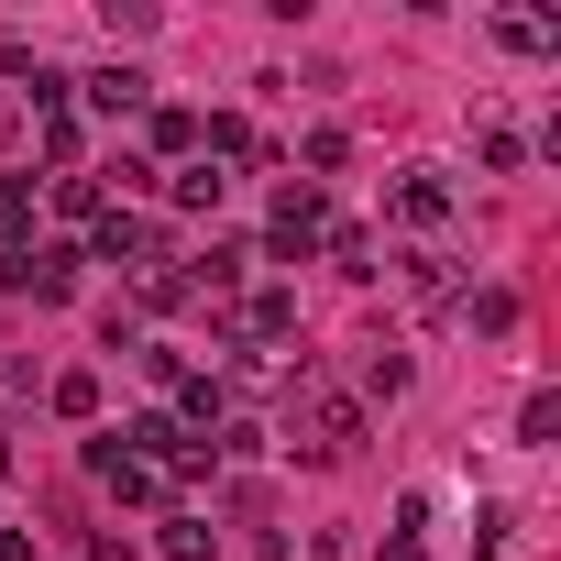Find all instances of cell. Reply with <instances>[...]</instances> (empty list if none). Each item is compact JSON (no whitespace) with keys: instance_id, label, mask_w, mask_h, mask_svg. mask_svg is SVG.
I'll return each instance as SVG.
<instances>
[{"instance_id":"obj_1","label":"cell","mask_w":561,"mask_h":561,"mask_svg":"<svg viewBox=\"0 0 561 561\" xmlns=\"http://www.w3.org/2000/svg\"><path fill=\"white\" fill-rule=\"evenodd\" d=\"M287 451L298 462H353L364 451V397H342L331 375H298L287 386Z\"/></svg>"},{"instance_id":"obj_20","label":"cell","mask_w":561,"mask_h":561,"mask_svg":"<svg viewBox=\"0 0 561 561\" xmlns=\"http://www.w3.org/2000/svg\"><path fill=\"white\" fill-rule=\"evenodd\" d=\"M45 154H56V176H78V111H45Z\"/></svg>"},{"instance_id":"obj_2","label":"cell","mask_w":561,"mask_h":561,"mask_svg":"<svg viewBox=\"0 0 561 561\" xmlns=\"http://www.w3.org/2000/svg\"><path fill=\"white\" fill-rule=\"evenodd\" d=\"M220 342H231V353H287V342H298V298H287V287H242V298L220 309Z\"/></svg>"},{"instance_id":"obj_5","label":"cell","mask_w":561,"mask_h":561,"mask_svg":"<svg viewBox=\"0 0 561 561\" xmlns=\"http://www.w3.org/2000/svg\"><path fill=\"white\" fill-rule=\"evenodd\" d=\"M122 451H133V462H154L165 484L209 462V440H198V430H176V419H133V430H122Z\"/></svg>"},{"instance_id":"obj_7","label":"cell","mask_w":561,"mask_h":561,"mask_svg":"<svg viewBox=\"0 0 561 561\" xmlns=\"http://www.w3.org/2000/svg\"><path fill=\"white\" fill-rule=\"evenodd\" d=\"M89 473H100L122 506H154V495H165V473H154V462H133V451H122V430H111V440H89Z\"/></svg>"},{"instance_id":"obj_19","label":"cell","mask_w":561,"mask_h":561,"mask_svg":"<svg viewBox=\"0 0 561 561\" xmlns=\"http://www.w3.org/2000/svg\"><path fill=\"white\" fill-rule=\"evenodd\" d=\"M154 550H165V561H209V517H165Z\"/></svg>"},{"instance_id":"obj_4","label":"cell","mask_w":561,"mask_h":561,"mask_svg":"<svg viewBox=\"0 0 561 561\" xmlns=\"http://www.w3.org/2000/svg\"><path fill=\"white\" fill-rule=\"evenodd\" d=\"M0 287H12V298H34V309H67V298H78V253H67V242L0 253Z\"/></svg>"},{"instance_id":"obj_8","label":"cell","mask_w":561,"mask_h":561,"mask_svg":"<svg viewBox=\"0 0 561 561\" xmlns=\"http://www.w3.org/2000/svg\"><path fill=\"white\" fill-rule=\"evenodd\" d=\"M89 111H111V122H133V111H154V78L144 67H100V78H67Z\"/></svg>"},{"instance_id":"obj_18","label":"cell","mask_w":561,"mask_h":561,"mask_svg":"<svg viewBox=\"0 0 561 561\" xmlns=\"http://www.w3.org/2000/svg\"><path fill=\"white\" fill-rule=\"evenodd\" d=\"M45 397H56V419H100V375H89V364H78V375H56Z\"/></svg>"},{"instance_id":"obj_17","label":"cell","mask_w":561,"mask_h":561,"mask_svg":"<svg viewBox=\"0 0 561 561\" xmlns=\"http://www.w3.org/2000/svg\"><path fill=\"white\" fill-rule=\"evenodd\" d=\"M364 397H408V353L397 342H364Z\"/></svg>"},{"instance_id":"obj_15","label":"cell","mask_w":561,"mask_h":561,"mask_svg":"<svg viewBox=\"0 0 561 561\" xmlns=\"http://www.w3.org/2000/svg\"><path fill=\"white\" fill-rule=\"evenodd\" d=\"M220 187H231V176H220V165H198V154L165 176V198H176V209H220Z\"/></svg>"},{"instance_id":"obj_11","label":"cell","mask_w":561,"mask_h":561,"mask_svg":"<svg viewBox=\"0 0 561 561\" xmlns=\"http://www.w3.org/2000/svg\"><path fill=\"white\" fill-rule=\"evenodd\" d=\"M397 287H408V309H462V275H451L440 253H408V264H397Z\"/></svg>"},{"instance_id":"obj_24","label":"cell","mask_w":561,"mask_h":561,"mask_svg":"<svg viewBox=\"0 0 561 561\" xmlns=\"http://www.w3.org/2000/svg\"><path fill=\"white\" fill-rule=\"evenodd\" d=\"M0 473H12V430H0Z\"/></svg>"},{"instance_id":"obj_23","label":"cell","mask_w":561,"mask_h":561,"mask_svg":"<svg viewBox=\"0 0 561 561\" xmlns=\"http://www.w3.org/2000/svg\"><path fill=\"white\" fill-rule=\"evenodd\" d=\"M89 561H133V539H122V528H100V539H89Z\"/></svg>"},{"instance_id":"obj_9","label":"cell","mask_w":561,"mask_h":561,"mask_svg":"<svg viewBox=\"0 0 561 561\" xmlns=\"http://www.w3.org/2000/svg\"><path fill=\"white\" fill-rule=\"evenodd\" d=\"M242 275H253V242H209V253L187 264V298H220V309H231V298H242Z\"/></svg>"},{"instance_id":"obj_6","label":"cell","mask_w":561,"mask_h":561,"mask_svg":"<svg viewBox=\"0 0 561 561\" xmlns=\"http://www.w3.org/2000/svg\"><path fill=\"white\" fill-rule=\"evenodd\" d=\"M89 253H100V264H133V275H144V264H154L165 242H154V220H133V209H100V220H89Z\"/></svg>"},{"instance_id":"obj_16","label":"cell","mask_w":561,"mask_h":561,"mask_svg":"<svg viewBox=\"0 0 561 561\" xmlns=\"http://www.w3.org/2000/svg\"><path fill=\"white\" fill-rule=\"evenodd\" d=\"M45 187H56V220H100V209H111L100 176H45Z\"/></svg>"},{"instance_id":"obj_21","label":"cell","mask_w":561,"mask_h":561,"mask_svg":"<svg viewBox=\"0 0 561 561\" xmlns=\"http://www.w3.org/2000/svg\"><path fill=\"white\" fill-rule=\"evenodd\" d=\"M517 440H561V397H550V386L517 408Z\"/></svg>"},{"instance_id":"obj_14","label":"cell","mask_w":561,"mask_h":561,"mask_svg":"<svg viewBox=\"0 0 561 561\" xmlns=\"http://www.w3.org/2000/svg\"><path fill=\"white\" fill-rule=\"evenodd\" d=\"M144 133H154V154H165V165H187V154H198V111H144Z\"/></svg>"},{"instance_id":"obj_3","label":"cell","mask_w":561,"mask_h":561,"mask_svg":"<svg viewBox=\"0 0 561 561\" xmlns=\"http://www.w3.org/2000/svg\"><path fill=\"white\" fill-rule=\"evenodd\" d=\"M320 242H331V198H320V187H275V209H264V253H275V264H309Z\"/></svg>"},{"instance_id":"obj_12","label":"cell","mask_w":561,"mask_h":561,"mask_svg":"<svg viewBox=\"0 0 561 561\" xmlns=\"http://www.w3.org/2000/svg\"><path fill=\"white\" fill-rule=\"evenodd\" d=\"M320 253H331V264L353 275V287H375V275H386V242H375L364 220H331V242H320Z\"/></svg>"},{"instance_id":"obj_13","label":"cell","mask_w":561,"mask_h":561,"mask_svg":"<svg viewBox=\"0 0 561 561\" xmlns=\"http://www.w3.org/2000/svg\"><path fill=\"white\" fill-rule=\"evenodd\" d=\"M451 320H473L484 342H506V331H517V287H462V309H451Z\"/></svg>"},{"instance_id":"obj_10","label":"cell","mask_w":561,"mask_h":561,"mask_svg":"<svg viewBox=\"0 0 561 561\" xmlns=\"http://www.w3.org/2000/svg\"><path fill=\"white\" fill-rule=\"evenodd\" d=\"M397 220H408V231H440V220H451V176H440V165H408V176H397Z\"/></svg>"},{"instance_id":"obj_22","label":"cell","mask_w":561,"mask_h":561,"mask_svg":"<svg viewBox=\"0 0 561 561\" xmlns=\"http://www.w3.org/2000/svg\"><path fill=\"white\" fill-rule=\"evenodd\" d=\"M495 34H506V45H517V56H550V23H539V12H506V23H495Z\"/></svg>"}]
</instances>
